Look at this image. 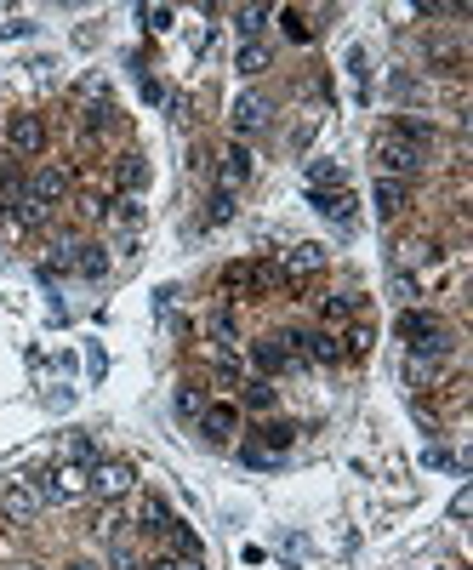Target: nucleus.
<instances>
[{
	"instance_id": "cd10ccee",
	"label": "nucleus",
	"mask_w": 473,
	"mask_h": 570,
	"mask_svg": "<svg viewBox=\"0 0 473 570\" xmlns=\"http://www.w3.org/2000/svg\"><path fill=\"white\" fill-rule=\"evenodd\" d=\"M115 125V109L109 103H92V109H86V132H109Z\"/></svg>"
},
{
	"instance_id": "f704fd0d",
	"label": "nucleus",
	"mask_w": 473,
	"mask_h": 570,
	"mask_svg": "<svg viewBox=\"0 0 473 570\" xmlns=\"http://www.w3.org/2000/svg\"><path fill=\"white\" fill-rule=\"evenodd\" d=\"M143 570H206L200 559H148Z\"/></svg>"
},
{
	"instance_id": "7c9ffc66",
	"label": "nucleus",
	"mask_w": 473,
	"mask_h": 570,
	"mask_svg": "<svg viewBox=\"0 0 473 570\" xmlns=\"http://www.w3.org/2000/svg\"><path fill=\"white\" fill-rule=\"evenodd\" d=\"M211 336H217L223 348L234 343V314H228V308H217V314H211Z\"/></svg>"
},
{
	"instance_id": "4468645a",
	"label": "nucleus",
	"mask_w": 473,
	"mask_h": 570,
	"mask_svg": "<svg viewBox=\"0 0 473 570\" xmlns=\"http://www.w3.org/2000/svg\"><path fill=\"white\" fill-rule=\"evenodd\" d=\"M115 183H120L126 200L143 195V188H148V160H143V155H120V160H115Z\"/></svg>"
},
{
	"instance_id": "7ed1b4c3",
	"label": "nucleus",
	"mask_w": 473,
	"mask_h": 570,
	"mask_svg": "<svg viewBox=\"0 0 473 570\" xmlns=\"http://www.w3.org/2000/svg\"><path fill=\"white\" fill-rule=\"evenodd\" d=\"M86 485H92V468H86V462H57V468H46L35 479V491L46 502H75V496H86Z\"/></svg>"
},
{
	"instance_id": "bb28decb",
	"label": "nucleus",
	"mask_w": 473,
	"mask_h": 570,
	"mask_svg": "<svg viewBox=\"0 0 473 570\" xmlns=\"http://www.w3.org/2000/svg\"><path fill=\"white\" fill-rule=\"evenodd\" d=\"M177 411H183V416H200V411H206V394H200L195 383H183V388H177Z\"/></svg>"
},
{
	"instance_id": "9b49d317",
	"label": "nucleus",
	"mask_w": 473,
	"mask_h": 570,
	"mask_svg": "<svg viewBox=\"0 0 473 570\" xmlns=\"http://www.w3.org/2000/svg\"><path fill=\"white\" fill-rule=\"evenodd\" d=\"M69 268L80 274V280H103V274H109V245H97V240L69 245Z\"/></svg>"
},
{
	"instance_id": "2f4dec72",
	"label": "nucleus",
	"mask_w": 473,
	"mask_h": 570,
	"mask_svg": "<svg viewBox=\"0 0 473 570\" xmlns=\"http://www.w3.org/2000/svg\"><path fill=\"white\" fill-rule=\"evenodd\" d=\"M137 17H143V24L155 29V35H166V29H171V6H143Z\"/></svg>"
},
{
	"instance_id": "6ab92c4d",
	"label": "nucleus",
	"mask_w": 473,
	"mask_h": 570,
	"mask_svg": "<svg viewBox=\"0 0 473 570\" xmlns=\"http://www.w3.org/2000/svg\"><path fill=\"white\" fill-rule=\"evenodd\" d=\"M137 531H148V536L171 531V508H166L160 496H143V508H137Z\"/></svg>"
},
{
	"instance_id": "f257e3e1",
	"label": "nucleus",
	"mask_w": 473,
	"mask_h": 570,
	"mask_svg": "<svg viewBox=\"0 0 473 570\" xmlns=\"http://www.w3.org/2000/svg\"><path fill=\"white\" fill-rule=\"evenodd\" d=\"M399 336L411 343V360H439V354H450V325L439 320V314L405 308L399 314Z\"/></svg>"
},
{
	"instance_id": "473e14b6",
	"label": "nucleus",
	"mask_w": 473,
	"mask_h": 570,
	"mask_svg": "<svg viewBox=\"0 0 473 570\" xmlns=\"http://www.w3.org/2000/svg\"><path fill=\"white\" fill-rule=\"evenodd\" d=\"M120 531H126L120 514H103V519H97V542H120Z\"/></svg>"
},
{
	"instance_id": "dca6fc26",
	"label": "nucleus",
	"mask_w": 473,
	"mask_h": 570,
	"mask_svg": "<svg viewBox=\"0 0 473 570\" xmlns=\"http://www.w3.org/2000/svg\"><path fill=\"white\" fill-rule=\"evenodd\" d=\"M314 205H319V211H326V217H331V223H342V228H354V195H348V188H331V195H326V188H314Z\"/></svg>"
},
{
	"instance_id": "9d476101",
	"label": "nucleus",
	"mask_w": 473,
	"mask_h": 570,
	"mask_svg": "<svg viewBox=\"0 0 473 570\" xmlns=\"http://www.w3.org/2000/svg\"><path fill=\"white\" fill-rule=\"evenodd\" d=\"M234 132H240V137H257V132H263V125H268V97H257V92H246V97H234Z\"/></svg>"
},
{
	"instance_id": "5701e85b",
	"label": "nucleus",
	"mask_w": 473,
	"mask_h": 570,
	"mask_svg": "<svg viewBox=\"0 0 473 570\" xmlns=\"http://www.w3.org/2000/svg\"><path fill=\"white\" fill-rule=\"evenodd\" d=\"M246 388V405L251 411H274V388H268V376H251V383H240Z\"/></svg>"
},
{
	"instance_id": "aec40b11",
	"label": "nucleus",
	"mask_w": 473,
	"mask_h": 570,
	"mask_svg": "<svg viewBox=\"0 0 473 570\" xmlns=\"http://www.w3.org/2000/svg\"><path fill=\"white\" fill-rule=\"evenodd\" d=\"M268 63H274V52L263 46V40H246V46H240V57H234V69H240V75H263Z\"/></svg>"
},
{
	"instance_id": "f8f14e48",
	"label": "nucleus",
	"mask_w": 473,
	"mask_h": 570,
	"mask_svg": "<svg viewBox=\"0 0 473 570\" xmlns=\"http://www.w3.org/2000/svg\"><path fill=\"white\" fill-rule=\"evenodd\" d=\"M29 195H35L40 205L63 200V195H69V172H63V165H40V172L29 177Z\"/></svg>"
},
{
	"instance_id": "72a5a7b5",
	"label": "nucleus",
	"mask_w": 473,
	"mask_h": 570,
	"mask_svg": "<svg viewBox=\"0 0 473 570\" xmlns=\"http://www.w3.org/2000/svg\"><path fill=\"white\" fill-rule=\"evenodd\" d=\"M240 462H251V468H279V456H268V451H257L251 439L240 445Z\"/></svg>"
},
{
	"instance_id": "1a4fd4ad",
	"label": "nucleus",
	"mask_w": 473,
	"mask_h": 570,
	"mask_svg": "<svg viewBox=\"0 0 473 570\" xmlns=\"http://www.w3.org/2000/svg\"><path fill=\"white\" fill-rule=\"evenodd\" d=\"M246 177H251V149H246V143H228L223 165H217V188H223V195H240Z\"/></svg>"
},
{
	"instance_id": "a878e982",
	"label": "nucleus",
	"mask_w": 473,
	"mask_h": 570,
	"mask_svg": "<svg viewBox=\"0 0 473 570\" xmlns=\"http://www.w3.org/2000/svg\"><path fill=\"white\" fill-rule=\"evenodd\" d=\"M228 217H234V195H223V188H217V195H211V205H206V223L217 228V223H228Z\"/></svg>"
},
{
	"instance_id": "a211bd4d",
	"label": "nucleus",
	"mask_w": 473,
	"mask_h": 570,
	"mask_svg": "<svg viewBox=\"0 0 473 570\" xmlns=\"http://www.w3.org/2000/svg\"><path fill=\"white\" fill-rule=\"evenodd\" d=\"M291 439H297V428H291V422H268V428L257 434L251 445H257V451H268V456H286V451H291Z\"/></svg>"
},
{
	"instance_id": "c85d7f7f",
	"label": "nucleus",
	"mask_w": 473,
	"mask_h": 570,
	"mask_svg": "<svg viewBox=\"0 0 473 570\" xmlns=\"http://www.w3.org/2000/svg\"><path fill=\"white\" fill-rule=\"evenodd\" d=\"M223 285L228 291H251V263H228L223 268Z\"/></svg>"
},
{
	"instance_id": "c9c22d12",
	"label": "nucleus",
	"mask_w": 473,
	"mask_h": 570,
	"mask_svg": "<svg viewBox=\"0 0 473 570\" xmlns=\"http://www.w3.org/2000/svg\"><path fill=\"white\" fill-rule=\"evenodd\" d=\"M109 565H115V570H137V554H132V547H126V542H115V554H109Z\"/></svg>"
},
{
	"instance_id": "39448f33",
	"label": "nucleus",
	"mask_w": 473,
	"mask_h": 570,
	"mask_svg": "<svg viewBox=\"0 0 473 570\" xmlns=\"http://www.w3.org/2000/svg\"><path fill=\"white\" fill-rule=\"evenodd\" d=\"M132 485H137V468L115 456V462H97V468H92V485H86V491H97L103 502H115V496L132 491Z\"/></svg>"
},
{
	"instance_id": "20e7f679",
	"label": "nucleus",
	"mask_w": 473,
	"mask_h": 570,
	"mask_svg": "<svg viewBox=\"0 0 473 570\" xmlns=\"http://www.w3.org/2000/svg\"><path fill=\"white\" fill-rule=\"evenodd\" d=\"M0 514H6L12 525H35L40 514H46V496L35 491V479H12L6 496H0Z\"/></svg>"
},
{
	"instance_id": "4be33fe9",
	"label": "nucleus",
	"mask_w": 473,
	"mask_h": 570,
	"mask_svg": "<svg viewBox=\"0 0 473 570\" xmlns=\"http://www.w3.org/2000/svg\"><path fill=\"white\" fill-rule=\"evenodd\" d=\"M166 536H171V547H177V559H200V536L188 531L183 519H171V531H166Z\"/></svg>"
},
{
	"instance_id": "b1692460",
	"label": "nucleus",
	"mask_w": 473,
	"mask_h": 570,
	"mask_svg": "<svg viewBox=\"0 0 473 570\" xmlns=\"http://www.w3.org/2000/svg\"><path fill=\"white\" fill-rule=\"evenodd\" d=\"M103 217H115L120 228H137V223H143V205H137V200H126V195H120V200H115L109 211H103Z\"/></svg>"
},
{
	"instance_id": "6e6552de",
	"label": "nucleus",
	"mask_w": 473,
	"mask_h": 570,
	"mask_svg": "<svg viewBox=\"0 0 473 570\" xmlns=\"http://www.w3.org/2000/svg\"><path fill=\"white\" fill-rule=\"evenodd\" d=\"M297 354H303V365H337L342 343H337V331H303L297 336Z\"/></svg>"
},
{
	"instance_id": "412c9836",
	"label": "nucleus",
	"mask_w": 473,
	"mask_h": 570,
	"mask_svg": "<svg viewBox=\"0 0 473 570\" xmlns=\"http://www.w3.org/2000/svg\"><path fill=\"white\" fill-rule=\"evenodd\" d=\"M263 24H268V6H240V12H234L240 40H257V35H263Z\"/></svg>"
},
{
	"instance_id": "4c0bfd02",
	"label": "nucleus",
	"mask_w": 473,
	"mask_h": 570,
	"mask_svg": "<svg viewBox=\"0 0 473 570\" xmlns=\"http://www.w3.org/2000/svg\"><path fill=\"white\" fill-rule=\"evenodd\" d=\"M69 570H103V565H92V559H75V565H69Z\"/></svg>"
},
{
	"instance_id": "f3484780",
	"label": "nucleus",
	"mask_w": 473,
	"mask_h": 570,
	"mask_svg": "<svg viewBox=\"0 0 473 570\" xmlns=\"http://www.w3.org/2000/svg\"><path fill=\"white\" fill-rule=\"evenodd\" d=\"M388 132L399 137V143H411V149H422L428 155V143H434V120H422V115H399Z\"/></svg>"
},
{
	"instance_id": "c756f323",
	"label": "nucleus",
	"mask_w": 473,
	"mask_h": 570,
	"mask_svg": "<svg viewBox=\"0 0 473 570\" xmlns=\"http://www.w3.org/2000/svg\"><path fill=\"white\" fill-rule=\"evenodd\" d=\"M337 343H348L342 354H365L371 348V325H348V336H337Z\"/></svg>"
},
{
	"instance_id": "393cba45",
	"label": "nucleus",
	"mask_w": 473,
	"mask_h": 570,
	"mask_svg": "<svg viewBox=\"0 0 473 570\" xmlns=\"http://www.w3.org/2000/svg\"><path fill=\"white\" fill-rule=\"evenodd\" d=\"M279 24H286V35L297 40V46H303V40H314V24H308L303 12H279Z\"/></svg>"
},
{
	"instance_id": "e433bc0d",
	"label": "nucleus",
	"mask_w": 473,
	"mask_h": 570,
	"mask_svg": "<svg viewBox=\"0 0 473 570\" xmlns=\"http://www.w3.org/2000/svg\"><path fill=\"white\" fill-rule=\"evenodd\" d=\"M394 297H399V303L417 297V280H411V274H394Z\"/></svg>"
},
{
	"instance_id": "0eeeda50",
	"label": "nucleus",
	"mask_w": 473,
	"mask_h": 570,
	"mask_svg": "<svg viewBox=\"0 0 473 570\" xmlns=\"http://www.w3.org/2000/svg\"><path fill=\"white\" fill-rule=\"evenodd\" d=\"M326 263H331V251L319 240H303V245L286 251V268H279V274H286V280H308V274H319Z\"/></svg>"
},
{
	"instance_id": "f03ea898",
	"label": "nucleus",
	"mask_w": 473,
	"mask_h": 570,
	"mask_svg": "<svg viewBox=\"0 0 473 570\" xmlns=\"http://www.w3.org/2000/svg\"><path fill=\"white\" fill-rule=\"evenodd\" d=\"M428 165L422 149H411V143H399L394 132H382L377 137V177H399V183H411L417 172Z\"/></svg>"
},
{
	"instance_id": "2eb2a0df",
	"label": "nucleus",
	"mask_w": 473,
	"mask_h": 570,
	"mask_svg": "<svg viewBox=\"0 0 473 570\" xmlns=\"http://www.w3.org/2000/svg\"><path fill=\"white\" fill-rule=\"evenodd\" d=\"M200 428H206V439H234V434H240V411H234V405H206Z\"/></svg>"
},
{
	"instance_id": "423d86ee",
	"label": "nucleus",
	"mask_w": 473,
	"mask_h": 570,
	"mask_svg": "<svg viewBox=\"0 0 473 570\" xmlns=\"http://www.w3.org/2000/svg\"><path fill=\"white\" fill-rule=\"evenodd\" d=\"M6 143H12V155H46V120L40 115H17L6 125Z\"/></svg>"
},
{
	"instance_id": "ddd939ff",
	"label": "nucleus",
	"mask_w": 473,
	"mask_h": 570,
	"mask_svg": "<svg viewBox=\"0 0 473 570\" xmlns=\"http://www.w3.org/2000/svg\"><path fill=\"white\" fill-rule=\"evenodd\" d=\"M371 200H377V211H382V217H399V211L411 205V183H399V177H377Z\"/></svg>"
}]
</instances>
